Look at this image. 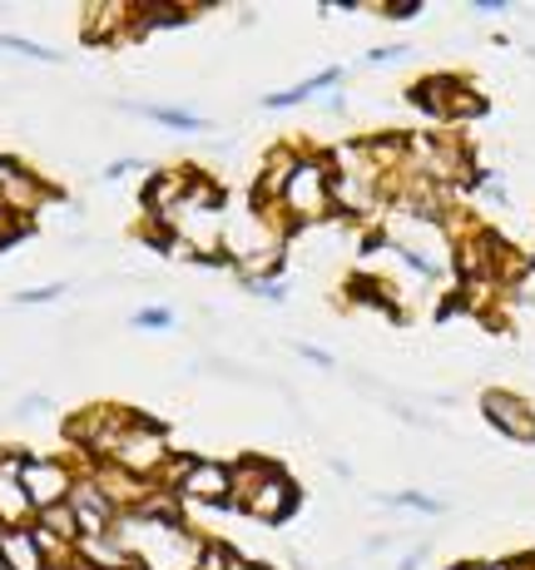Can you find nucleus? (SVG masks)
<instances>
[{
  "instance_id": "10",
  "label": "nucleus",
  "mask_w": 535,
  "mask_h": 570,
  "mask_svg": "<svg viewBox=\"0 0 535 570\" xmlns=\"http://www.w3.org/2000/svg\"><path fill=\"white\" fill-rule=\"evenodd\" d=\"M343 80H347V70H343V65H327V70L308 75V80H298V85H293V90L264 95V109H293V105L313 100V95H327V90H337V85H343Z\"/></svg>"
},
{
  "instance_id": "17",
  "label": "nucleus",
  "mask_w": 535,
  "mask_h": 570,
  "mask_svg": "<svg viewBox=\"0 0 535 570\" xmlns=\"http://www.w3.org/2000/svg\"><path fill=\"white\" fill-rule=\"evenodd\" d=\"M387 507H412V511H427V517H436L442 511V501L436 497H422V491H392V497H382Z\"/></svg>"
},
{
  "instance_id": "21",
  "label": "nucleus",
  "mask_w": 535,
  "mask_h": 570,
  "mask_svg": "<svg viewBox=\"0 0 535 570\" xmlns=\"http://www.w3.org/2000/svg\"><path fill=\"white\" fill-rule=\"evenodd\" d=\"M46 407H50V397H26L16 407V416H36V412H46Z\"/></svg>"
},
{
  "instance_id": "18",
  "label": "nucleus",
  "mask_w": 535,
  "mask_h": 570,
  "mask_svg": "<svg viewBox=\"0 0 535 570\" xmlns=\"http://www.w3.org/2000/svg\"><path fill=\"white\" fill-rule=\"evenodd\" d=\"M16 238H20V224L6 214V208H0V248H6V244H16Z\"/></svg>"
},
{
  "instance_id": "20",
  "label": "nucleus",
  "mask_w": 535,
  "mask_h": 570,
  "mask_svg": "<svg viewBox=\"0 0 535 570\" xmlns=\"http://www.w3.org/2000/svg\"><path fill=\"white\" fill-rule=\"evenodd\" d=\"M135 169H139L135 159H119V164H109V169H105V179L115 184V179H125V174H135Z\"/></svg>"
},
{
  "instance_id": "6",
  "label": "nucleus",
  "mask_w": 535,
  "mask_h": 570,
  "mask_svg": "<svg viewBox=\"0 0 535 570\" xmlns=\"http://www.w3.org/2000/svg\"><path fill=\"white\" fill-rule=\"evenodd\" d=\"M70 511H75V521H80V535H105V531H115V521H119V507L109 501V491L90 476V471L75 476Z\"/></svg>"
},
{
  "instance_id": "13",
  "label": "nucleus",
  "mask_w": 535,
  "mask_h": 570,
  "mask_svg": "<svg viewBox=\"0 0 535 570\" xmlns=\"http://www.w3.org/2000/svg\"><path fill=\"white\" fill-rule=\"evenodd\" d=\"M129 327H139V333H169V327H179V313L169 303H145L139 313H129Z\"/></svg>"
},
{
  "instance_id": "15",
  "label": "nucleus",
  "mask_w": 535,
  "mask_h": 570,
  "mask_svg": "<svg viewBox=\"0 0 535 570\" xmlns=\"http://www.w3.org/2000/svg\"><path fill=\"white\" fill-rule=\"evenodd\" d=\"M238 288L254 293V298H268V303H288V283L283 278H238Z\"/></svg>"
},
{
  "instance_id": "1",
  "label": "nucleus",
  "mask_w": 535,
  "mask_h": 570,
  "mask_svg": "<svg viewBox=\"0 0 535 570\" xmlns=\"http://www.w3.org/2000/svg\"><path fill=\"white\" fill-rule=\"evenodd\" d=\"M293 507H298V487L283 466H268L258 456L234 462V511L254 521H288Z\"/></svg>"
},
{
  "instance_id": "8",
  "label": "nucleus",
  "mask_w": 535,
  "mask_h": 570,
  "mask_svg": "<svg viewBox=\"0 0 535 570\" xmlns=\"http://www.w3.org/2000/svg\"><path fill=\"white\" fill-rule=\"evenodd\" d=\"M482 412H486V422L496 426V432L516 436V442H535V412L516 397V392H486Z\"/></svg>"
},
{
  "instance_id": "4",
  "label": "nucleus",
  "mask_w": 535,
  "mask_h": 570,
  "mask_svg": "<svg viewBox=\"0 0 535 570\" xmlns=\"http://www.w3.org/2000/svg\"><path fill=\"white\" fill-rule=\"evenodd\" d=\"M75 476H80V471H70L65 462H55V456H30L20 481H26V497H30V507H36V517L60 507V501H70Z\"/></svg>"
},
{
  "instance_id": "5",
  "label": "nucleus",
  "mask_w": 535,
  "mask_h": 570,
  "mask_svg": "<svg viewBox=\"0 0 535 570\" xmlns=\"http://www.w3.org/2000/svg\"><path fill=\"white\" fill-rule=\"evenodd\" d=\"M26 462H30V452L0 446V525H36V507H30L26 481H20Z\"/></svg>"
},
{
  "instance_id": "12",
  "label": "nucleus",
  "mask_w": 535,
  "mask_h": 570,
  "mask_svg": "<svg viewBox=\"0 0 535 570\" xmlns=\"http://www.w3.org/2000/svg\"><path fill=\"white\" fill-rule=\"evenodd\" d=\"M0 50L20 55V60H36V65H60V50L40 46V40H30V36H6V30H0Z\"/></svg>"
},
{
  "instance_id": "7",
  "label": "nucleus",
  "mask_w": 535,
  "mask_h": 570,
  "mask_svg": "<svg viewBox=\"0 0 535 570\" xmlns=\"http://www.w3.org/2000/svg\"><path fill=\"white\" fill-rule=\"evenodd\" d=\"M0 570H55L36 525H0Z\"/></svg>"
},
{
  "instance_id": "9",
  "label": "nucleus",
  "mask_w": 535,
  "mask_h": 570,
  "mask_svg": "<svg viewBox=\"0 0 535 570\" xmlns=\"http://www.w3.org/2000/svg\"><path fill=\"white\" fill-rule=\"evenodd\" d=\"M119 109L129 115H145L149 125L159 129H174V135H214V119L194 115V109H179V105H159V100H115Z\"/></svg>"
},
{
  "instance_id": "25",
  "label": "nucleus",
  "mask_w": 535,
  "mask_h": 570,
  "mask_svg": "<svg viewBox=\"0 0 535 570\" xmlns=\"http://www.w3.org/2000/svg\"><path fill=\"white\" fill-rule=\"evenodd\" d=\"M238 570H264V566H254V561H244V566H238Z\"/></svg>"
},
{
  "instance_id": "3",
  "label": "nucleus",
  "mask_w": 535,
  "mask_h": 570,
  "mask_svg": "<svg viewBox=\"0 0 535 570\" xmlns=\"http://www.w3.org/2000/svg\"><path fill=\"white\" fill-rule=\"evenodd\" d=\"M174 462V446H169V432H164L159 422H149V416H129V426H125V436H119V446H115V456H109V466H119V471H129V476H145V481H155V487L164 491V471H169ZM174 497V491H169Z\"/></svg>"
},
{
  "instance_id": "19",
  "label": "nucleus",
  "mask_w": 535,
  "mask_h": 570,
  "mask_svg": "<svg viewBox=\"0 0 535 570\" xmlns=\"http://www.w3.org/2000/svg\"><path fill=\"white\" fill-rule=\"evenodd\" d=\"M402 55H407V46H382V50L367 55V60H373V65H387V60H402Z\"/></svg>"
},
{
  "instance_id": "2",
  "label": "nucleus",
  "mask_w": 535,
  "mask_h": 570,
  "mask_svg": "<svg viewBox=\"0 0 535 570\" xmlns=\"http://www.w3.org/2000/svg\"><path fill=\"white\" fill-rule=\"evenodd\" d=\"M268 208L283 224H318V218H327L333 214V164L323 155H303Z\"/></svg>"
},
{
  "instance_id": "16",
  "label": "nucleus",
  "mask_w": 535,
  "mask_h": 570,
  "mask_svg": "<svg viewBox=\"0 0 535 570\" xmlns=\"http://www.w3.org/2000/svg\"><path fill=\"white\" fill-rule=\"evenodd\" d=\"M65 298V283H46V288H20L16 303L20 308H46V303H60Z\"/></svg>"
},
{
  "instance_id": "14",
  "label": "nucleus",
  "mask_w": 535,
  "mask_h": 570,
  "mask_svg": "<svg viewBox=\"0 0 535 570\" xmlns=\"http://www.w3.org/2000/svg\"><path fill=\"white\" fill-rule=\"evenodd\" d=\"M238 566H244V556H238L234 546H224V541H204L199 570H238Z\"/></svg>"
},
{
  "instance_id": "22",
  "label": "nucleus",
  "mask_w": 535,
  "mask_h": 570,
  "mask_svg": "<svg viewBox=\"0 0 535 570\" xmlns=\"http://www.w3.org/2000/svg\"><path fill=\"white\" fill-rule=\"evenodd\" d=\"M303 357H308V363H318V367H327V372L337 367V363H333V353H323V347H303Z\"/></svg>"
},
{
  "instance_id": "11",
  "label": "nucleus",
  "mask_w": 535,
  "mask_h": 570,
  "mask_svg": "<svg viewBox=\"0 0 535 570\" xmlns=\"http://www.w3.org/2000/svg\"><path fill=\"white\" fill-rule=\"evenodd\" d=\"M36 531H46V535H55L60 546H80V521H75V511H70V501H60V507H50V511H40L36 517Z\"/></svg>"
},
{
  "instance_id": "24",
  "label": "nucleus",
  "mask_w": 535,
  "mask_h": 570,
  "mask_svg": "<svg viewBox=\"0 0 535 570\" xmlns=\"http://www.w3.org/2000/svg\"><path fill=\"white\" fill-rule=\"evenodd\" d=\"M526 298H535V263H531V273H526Z\"/></svg>"
},
{
  "instance_id": "23",
  "label": "nucleus",
  "mask_w": 535,
  "mask_h": 570,
  "mask_svg": "<svg viewBox=\"0 0 535 570\" xmlns=\"http://www.w3.org/2000/svg\"><path fill=\"white\" fill-rule=\"evenodd\" d=\"M422 561H427V551H412V556H407V561H402V566H397V570H417V566H422Z\"/></svg>"
}]
</instances>
